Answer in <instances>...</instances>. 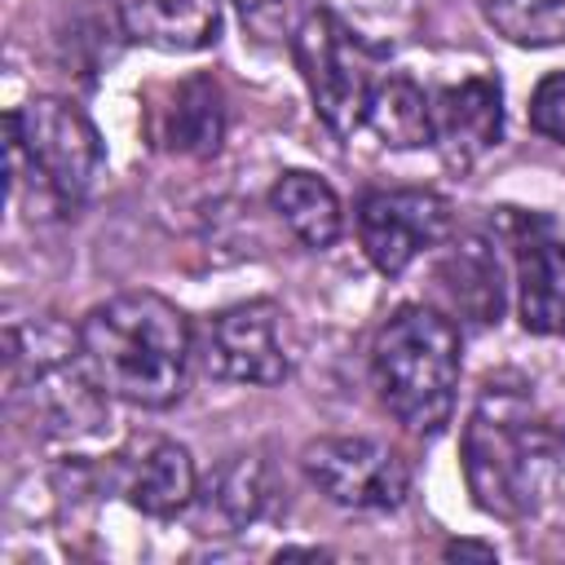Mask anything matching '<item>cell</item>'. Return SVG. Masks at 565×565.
Instances as JSON below:
<instances>
[{
	"mask_svg": "<svg viewBox=\"0 0 565 565\" xmlns=\"http://www.w3.org/2000/svg\"><path fill=\"white\" fill-rule=\"evenodd\" d=\"M565 468V428L530 384H486L463 424V481L481 512H539Z\"/></svg>",
	"mask_w": 565,
	"mask_h": 565,
	"instance_id": "cell-1",
	"label": "cell"
},
{
	"mask_svg": "<svg viewBox=\"0 0 565 565\" xmlns=\"http://www.w3.org/2000/svg\"><path fill=\"white\" fill-rule=\"evenodd\" d=\"M79 349L106 393L159 411L181 397L194 340L172 300L154 291H124L84 313Z\"/></svg>",
	"mask_w": 565,
	"mask_h": 565,
	"instance_id": "cell-2",
	"label": "cell"
},
{
	"mask_svg": "<svg viewBox=\"0 0 565 565\" xmlns=\"http://www.w3.org/2000/svg\"><path fill=\"white\" fill-rule=\"evenodd\" d=\"M371 375L402 428L441 433L459 393V327L428 305L393 309L371 344Z\"/></svg>",
	"mask_w": 565,
	"mask_h": 565,
	"instance_id": "cell-3",
	"label": "cell"
},
{
	"mask_svg": "<svg viewBox=\"0 0 565 565\" xmlns=\"http://www.w3.org/2000/svg\"><path fill=\"white\" fill-rule=\"evenodd\" d=\"M9 190L31 177L53 207L88 194L102 168V137L93 119L66 97H31L9 115Z\"/></svg>",
	"mask_w": 565,
	"mask_h": 565,
	"instance_id": "cell-4",
	"label": "cell"
},
{
	"mask_svg": "<svg viewBox=\"0 0 565 565\" xmlns=\"http://www.w3.org/2000/svg\"><path fill=\"white\" fill-rule=\"evenodd\" d=\"M291 57L313 97V110L335 137H353L366 128V102L375 88L371 49L327 9H309L300 31L291 35Z\"/></svg>",
	"mask_w": 565,
	"mask_h": 565,
	"instance_id": "cell-5",
	"label": "cell"
},
{
	"mask_svg": "<svg viewBox=\"0 0 565 565\" xmlns=\"http://www.w3.org/2000/svg\"><path fill=\"white\" fill-rule=\"evenodd\" d=\"M287 313L274 300L230 305L207 322L203 366L225 384H282L291 375Z\"/></svg>",
	"mask_w": 565,
	"mask_h": 565,
	"instance_id": "cell-6",
	"label": "cell"
},
{
	"mask_svg": "<svg viewBox=\"0 0 565 565\" xmlns=\"http://www.w3.org/2000/svg\"><path fill=\"white\" fill-rule=\"evenodd\" d=\"M305 477L340 508L388 512L406 499V463L371 437H318L300 450Z\"/></svg>",
	"mask_w": 565,
	"mask_h": 565,
	"instance_id": "cell-7",
	"label": "cell"
},
{
	"mask_svg": "<svg viewBox=\"0 0 565 565\" xmlns=\"http://www.w3.org/2000/svg\"><path fill=\"white\" fill-rule=\"evenodd\" d=\"M450 234V203L433 190H371L358 203V238L366 260L397 278L415 256Z\"/></svg>",
	"mask_w": 565,
	"mask_h": 565,
	"instance_id": "cell-8",
	"label": "cell"
},
{
	"mask_svg": "<svg viewBox=\"0 0 565 565\" xmlns=\"http://www.w3.org/2000/svg\"><path fill=\"white\" fill-rule=\"evenodd\" d=\"M433 110V146L459 172L486 159L503 137V88L494 75H468L428 97Z\"/></svg>",
	"mask_w": 565,
	"mask_h": 565,
	"instance_id": "cell-9",
	"label": "cell"
},
{
	"mask_svg": "<svg viewBox=\"0 0 565 565\" xmlns=\"http://www.w3.org/2000/svg\"><path fill=\"white\" fill-rule=\"evenodd\" d=\"M516 309L534 335H565V238L534 230L516 238Z\"/></svg>",
	"mask_w": 565,
	"mask_h": 565,
	"instance_id": "cell-10",
	"label": "cell"
},
{
	"mask_svg": "<svg viewBox=\"0 0 565 565\" xmlns=\"http://www.w3.org/2000/svg\"><path fill=\"white\" fill-rule=\"evenodd\" d=\"M119 490H124V499H128L137 512L168 521V516L185 512V508L199 499L194 459H190L185 446H177V441H168V437H154V441H146V446L128 459V468H124V477H119Z\"/></svg>",
	"mask_w": 565,
	"mask_h": 565,
	"instance_id": "cell-11",
	"label": "cell"
},
{
	"mask_svg": "<svg viewBox=\"0 0 565 565\" xmlns=\"http://www.w3.org/2000/svg\"><path fill=\"white\" fill-rule=\"evenodd\" d=\"M128 40L163 53H199L221 35L216 0H115Z\"/></svg>",
	"mask_w": 565,
	"mask_h": 565,
	"instance_id": "cell-12",
	"label": "cell"
},
{
	"mask_svg": "<svg viewBox=\"0 0 565 565\" xmlns=\"http://www.w3.org/2000/svg\"><path fill=\"white\" fill-rule=\"evenodd\" d=\"M437 291L446 296L450 313L468 318V322H499L503 313V269L499 256L486 238L463 234L459 243H450V252L437 265Z\"/></svg>",
	"mask_w": 565,
	"mask_h": 565,
	"instance_id": "cell-13",
	"label": "cell"
},
{
	"mask_svg": "<svg viewBox=\"0 0 565 565\" xmlns=\"http://www.w3.org/2000/svg\"><path fill=\"white\" fill-rule=\"evenodd\" d=\"M225 137V97H221V84L207 79V75H190L172 88V102L163 106V119H159V141L177 154H194V159H207L216 154Z\"/></svg>",
	"mask_w": 565,
	"mask_h": 565,
	"instance_id": "cell-14",
	"label": "cell"
},
{
	"mask_svg": "<svg viewBox=\"0 0 565 565\" xmlns=\"http://www.w3.org/2000/svg\"><path fill=\"white\" fill-rule=\"evenodd\" d=\"M269 207L291 230V238L305 243V247H313V252L331 247L340 238V230H344V212H340L335 190L322 177L305 172V168H291V172H282L274 181Z\"/></svg>",
	"mask_w": 565,
	"mask_h": 565,
	"instance_id": "cell-15",
	"label": "cell"
},
{
	"mask_svg": "<svg viewBox=\"0 0 565 565\" xmlns=\"http://www.w3.org/2000/svg\"><path fill=\"white\" fill-rule=\"evenodd\" d=\"M366 128L384 146H397V150L433 146V110H428L424 88L415 79H406V75L375 79L371 102H366Z\"/></svg>",
	"mask_w": 565,
	"mask_h": 565,
	"instance_id": "cell-16",
	"label": "cell"
},
{
	"mask_svg": "<svg viewBox=\"0 0 565 565\" xmlns=\"http://www.w3.org/2000/svg\"><path fill=\"white\" fill-rule=\"evenodd\" d=\"M481 9L486 22L521 49L565 44V0H481Z\"/></svg>",
	"mask_w": 565,
	"mask_h": 565,
	"instance_id": "cell-17",
	"label": "cell"
},
{
	"mask_svg": "<svg viewBox=\"0 0 565 565\" xmlns=\"http://www.w3.org/2000/svg\"><path fill=\"white\" fill-rule=\"evenodd\" d=\"M207 494H212V508H216V516H221L225 525L238 530V525L256 521L260 508H265V494H269V486H265V463L252 459V455L225 463V468L216 472V481H212Z\"/></svg>",
	"mask_w": 565,
	"mask_h": 565,
	"instance_id": "cell-18",
	"label": "cell"
},
{
	"mask_svg": "<svg viewBox=\"0 0 565 565\" xmlns=\"http://www.w3.org/2000/svg\"><path fill=\"white\" fill-rule=\"evenodd\" d=\"M234 9L243 18L247 35H256L260 44H278V40L291 44V35L300 31V22L309 13L300 0H234Z\"/></svg>",
	"mask_w": 565,
	"mask_h": 565,
	"instance_id": "cell-19",
	"label": "cell"
},
{
	"mask_svg": "<svg viewBox=\"0 0 565 565\" xmlns=\"http://www.w3.org/2000/svg\"><path fill=\"white\" fill-rule=\"evenodd\" d=\"M530 128L543 132L547 141L565 146V71H552L547 79H539V88L530 97Z\"/></svg>",
	"mask_w": 565,
	"mask_h": 565,
	"instance_id": "cell-20",
	"label": "cell"
}]
</instances>
